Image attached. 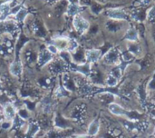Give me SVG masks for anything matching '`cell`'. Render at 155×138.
Masks as SVG:
<instances>
[{"label":"cell","mask_w":155,"mask_h":138,"mask_svg":"<svg viewBox=\"0 0 155 138\" xmlns=\"http://www.w3.org/2000/svg\"><path fill=\"white\" fill-rule=\"evenodd\" d=\"M103 63L106 66H121L122 65V52L119 51L117 48L113 47L111 48L109 51L106 52V54H104V56H103V58H101Z\"/></svg>","instance_id":"cell-1"},{"label":"cell","mask_w":155,"mask_h":138,"mask_svg":"<svg viewBox=\"0 0 155 138\" xmlns=\"http://www.w3.org/2000/svg\"><path fill=\"white\" fill-rule=\"evenodd\" d=\"M108 110L109 112L115 116H121V117H125L128 118V120L131 121H135L136 119L134 117L135 116V114L127 110L126 108H124L122 105L116 103V102H112L108 105Z\"/></svg>","instance_id":"cell-2"},{"label":"cell","mask_w":155,"mask_h":138,"mask_svg":"<svg viewBox=\"0 0 155 138\" xmlns=\"http://www.w3.org/2000/svg\"><path fill=\"white\" fill-rule=\"evenodd\" d=\"M106 16L109 17L111 20L114 21H126L128 20L129 15L126 13V11L123 8L117 7V8H109L105 11Z\"/></svg>","instance_id":"cell-3"},{"label":"cell","mask_w":155,"mask_h":138,"mask_svg":"<svg viewBox=\"0 0 155 138\" xmlns=\"http://www.w3.org/2000/svg\"><path fill=\"white\" fill-rule=\"evenodd\" d=\"M73 25H74V27L75 31H77L81 35L85 34L88 31L89 27H90V23L88 22V20H86L80 14H77V15H75L74 16Z\"/></svg>","instance_id":"cell-4"},{"label":"cell","mask_w":155,"mask_h":138,"mask_svg":"<svg viewBox=\"0 0 155 138\" xmlns=\"http://www.w3.org/2000/svg\"><path fill=\"white\" fill-rule=\"evenodd\" d=\"M85 60L88 64H94L98 62L102 57V51L100 49H89L84 54Z\"/></svg>","instance_id":"cell-5"},{"label":"cell","mask_w":155,"mask_h":138,"mask_svg":"<svg viewBox=\"0 0 155 138\" xmlns=\"http://www.w3.org/2000/svg\"><path fill=\"white\" fill-rule=\"evenodd\" d=\"M4 116L7 121H13L16 116V108L12 103H6L4 106Z\"/></svg>","instance_id":"cell-6"},{"label":"cell","mask_w":155,"mask_h":138,"mask_svg":"<svg viewBox=\"0 0 155 138\" xmlns=\"http://www.w3.org/2000/svg\"><path fill=\"white\" fill-rule=\"evenodd\" d=\"M127 51L131 53L134 56V57H139L142 55L143 48L138 42H128Z\"/></svg>","instance_id":"cell-7"},{"label":"cell","mask_w":155,"mask_h":138,"mask_svg":"<svg viewBox=\"0 0 155 138\" xmlns=\"http://www.w3.org/2000/svg\"><path fill=\"white\" fill-rule=\"evenodd\" d=\"M100 127H101V123L99 119H94L93 120L87 128V135L91 136H96L100 131Z\"/></svg>","instance_id":"cell-8"},{"label":"cell","mask_w":155,"mask_h":138,"mask_svg":"<svg viewBox=\"0 0 155 138\" xmlns=\"http://www.w3.org/2000/svg\"><path fill=\"white\" fill-rule=\"evenodd\" d=\"M124 38L128 42H138L140 37H139V33L135 27H131L127 30Z\"/></svg>","instance_id":"cell-9"},{"label":"cell","mask_w":155,"mask_h":138,"mask_svg":"<svg viewBox=\"0 0 155 138\" xmlns=\"http://www.w3.org/2000/svg\"><path fill=\"white\" fill-rule=\"evenodd\" d=\"M52 54L46 49V50H43L38 56V64L39 66H45L47 63H49L52 60Z\"/></svg>","instance_id":"cell-10"},{"label":"cell","mask_w":155,"mask_h":138,"mask_svg":"<svg viewBox=\"0 0 155 138\" xmlns=\"http://www.w3.org/2000/svg\"><path fill=\"white\" fill-rule=\"evenodd\" d=\"M104 82H105V86H106L114 88V87H115V86H118V84H119V79H117V78H116L115 76H114L113 75L109 74V75L106 76Z\"/></svg>","instance_id":"cell-11"},{"label":"cell","mask_w":155,"mask_h":138,"mask_svg":"<svg viewBox=\"0 0 155 138\" xmlns=\"http://www.w3.org/2000/svg\"><path fill=\"white\" fill-rule=\"evenodd\" d=\"M11 74L15 76H20V74L22 73V66L20 63H13L11 66H10V68H9Z\"/></svg>","instance_id":"cell-12"},{"label":"cell","mask_w":155,"mask_h":138,"mask_svg":"<svg viewBox=\"0 0 155 138\" xmlns=\"http://www.w3.org/2000/svg\"><path fill=\"white\" fill-rule=\"evenodd\" d=\"M107 27L110 31L112 32H117L121 29L122 27V24L120 21H114V20H111L109 21V23L107 24Z\"/></svg>","instance_id":"cell-13"},{"label":"cell","mask_w":155,"mask_h":138,"mask_svg":"<svg viewBox=\"0 0 155 138\" xmlns=\"http://www.w3.org/2000/svg\"><path fill=\"white\" fill-rule=\"evenodd\" d=\"M146 19L150 23H154L155 22V5L150 7L146 13Z\"/></svg>","instance_id":"cell-14"},{"label":"cell","mask_w":155,"mask_h":138,"mask_svg":"<svg viewBox=\"0 0 155 138\" xmlns=\"http://www.w3.org/2000/svg\"><path fill=\"white\" fill-rule=\"evenodd\" d=\"M47 50L52 54V55H54V54H57L59 51H58V49L56 48V46L54 45H49L48 46H47Z\"/></svg>","instance_id":"cell-15"},{"label":"cell","mask_w":155,"mask_h":138,"mask_svg":"<svg viewBox=\"0 0 155 138\" xmlns=\"http://www.w3.org/2000/svg\"><path fill=\"white\" fill-rule=\"evenodd\" d=\"M75 138H93V136H91L87 134H84V135H78L75 136Z\"/></svg>","instance_id":"cell-16"},{"label":"cell","mask_w":155,"mask_h":138,"mask_svg":"<svg viewBox=\"0 0 155 138\" xmlns=\"http://www.w3.org/2000/svg\"><path fill=\"white\" fill-rule=\"evenodd\" d=\"M152 0H139V2L142 4V5H148Z\"/></svg>","instance_id":"cell-17"},{"label":"cell","mask_w":155,"mask_h":138,"mask_svg":"<svg viewBox=\"0 0 155 138\" xmlns=\"http://www.w3.org/2000/svg\"><path fill=\"white\" fill-rule=\"evenodd\" d=\"M153 137H155V127L153 128Z\"/></svg>","instance_id":"cell-18"},{"label":"cell","mask_w":155,"mask_h":138,"mask_svg":"<svg viewBox=\"0 0 155 138\" xmlns=\"http://www.w3.org/2000/svg\"><path fill=\"white\" fill-rule=\"evenodd\" d=\"M1 122H2V116L0 115V123H1Z\"/></svg>","instance_id":"cell-19"},{"label":"cell","mask_w":155,"mask_h":138,"mask_svg":"<svg viewBox=\"0 0 155 138\" xmlns=\"http://www.w3.org/2000/svg\"><path fill=\"white\" fill-rule=\"evenodd\" d=\"M150 138H155V137H153V136H152V137H150Z\"/></svg>","instance_id":"cell-20"},{"label":"cell","mask_w":155,"mask_h":138,"mask_svg":"<svg viewBox=\"0 0 155 138\" xmlns=\"http://www.w3.org/2000/svg\"><path fill=\"white\" fill-rule=\"evenodd\" d=\"M153 1H155V0H153Z\"/></svg>","instance_id":"cell-21"}]
</instances>
